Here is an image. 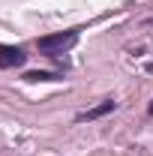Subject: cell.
I'll use <instances>...</instances> for the list:
<instances>
[{"instance_id": "5b68a950", "label": "cell", "mask_w": 153, "mask_h": 156, "mask_svg": "<svg viewBox=\"0 0 153 156\" xmlns=\"http://www.w3.org/2000/svg\"><path fill=\"white\" fill-rule=\"evenodd\" d=\"M147 111H150V114H153V102H150V108H147Z\"/></svg>"}, {"instance_id": "277c9868", "label": "cell", "mask_w": 153, "mask_h": 156, "mask_svg": "<svg viewBox=\"0 0 153 156\" xmlns=\"http://www.w3.org/2000/svg\"><path fill=\"white\" fill-rule=\"evenodd\" d=\"M60 72H27V75H24V81H33V84H39V81H60Z\"/></svg>"}, {"instance_id": "7a4b0ae2", "label": "cell", "mask_w": 153, "mask_h": 156, "mask_svg": "<svg viewBox=\"0 0 153 156\" xmlns=\"http://www.w3.org/2000/svg\"><path fill=\"white\" fill-rule=\"evenodd\" d=\"M27 60V54L18 45H0V69H15Z\"/></svg>"}, {"instance_id": "6da1fadb", "label": "cell", "mask_w": 153, "mask_h": 156, "mask_svg": "<svg viewBox=\"0 0 153 156\" xmlns=\"http://www.w3.org/2000/svg\"><path fill=\"white\" fill-rule=\"evenodd\" d=\"M78 30H81V27L60 30V33H51V36H39L36 39V48L45 54V57H60V54H66V51L78 42Z\"/></svg>"}, {"instance_id": "3957f363", "label": "cell", "mask_w": 153, "mask_h": 156, "mask_svg": "<svg viewBox=\"0 0 153 156\" xmlns=\"http://www.w3.org/2000/svg\"><path fill=\"white\" fill-rule=\"evenodd\" d=\"M108 111H114V102H111V99H105L102 105H96V108H90V111H81L78 120H99V117H105Z\"/></svg>"}]
</instances>
